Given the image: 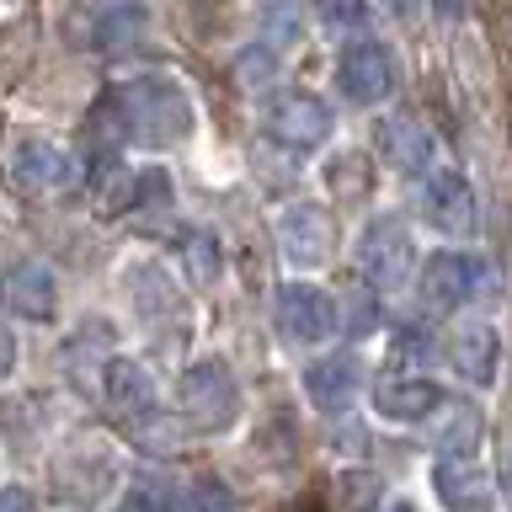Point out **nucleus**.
Segmentation results:
<instances>
[{"label": "nucleus", "instance_id": "1", "mask_svg": "<svg viewBox=\"0 0 512 512\" xmlns=\"http://www.w3.org/2000/svg\"><path fill=\"white\" fill-rule=\"evenodd\" d=\"M112 112L123 123V139L144 144V150H166V144L187 139L192 128V102L176 80H160V75H144V80H128L112 96Z\"/></svg>", "mask_w": 512, "mask_h": 512}, {"label": "nucleus", "instance_id": "2", "mask_svg": "<svg viewBox=\"0 0 512 512\" xmlns=\"http://www.w3.org/2000/svg\"><path fill=\"white\" fill-rule=\"evenodd\" d=\"M411 267H416V240L406 230V219H395V214L368 219V230L358 235V272L368 278V288L374 294H395L411 278Z\"/></svg>", "mask_w": 512, "mask_h": 512}, {"label": "nucleus", "instance_id": "3", "mask_svg": "<svg viewBox=\"0 0 512 512\" xmlns=\"http://www.w3.org/2000/svg\"><path fill=\"white\" fill-rule=\"evenodd\" d=\"M176 400H182V416L198 432H224L240 416V390H235V374L230 363L219 358H203L192 363L182 374V390H176Z\"/></svg>", "mask_w": 512, "mask_h": 512}, {"label": "nucleus", "instance_id": "4", "mask_svg": "<svg viewBox=\"0 0 512 512\" xmlns=\"http://www.w3.org/2000/svg\"><path fill=\"white\" fill-rule=\"evenodd\" d=\"M486 288V262L470 251H432L422 267V310L427 315H454Z\"/></svg>", "mask_w": 512, "mask_h": 512}, {"label": "nucleus", "instance_id": "5", "mask_svg": "<svg viewBox=\"0 0 512 512\" xmlns=\"http://www.w3.org/2000/svg\"><path fill=\"white\" fill-rule=\"evenodd\" d=\"M272 320H278V336L288 347H315L336 331V304L315 283H283L278 304H272Z\"/></svg>", "mask_w": 512, "mask_h": 512}, {"label": "nucleus", "instance_id": "6", "mask_svg": "<svg viewBox=\"0 0 512 512\" xmlns=\"http://www.w3.org/2000/svg\"><path fill=\"white\" fill-rule=\"evenodd\" d=\"M395 80H400V70H395V54L384 43L358 38V43L342 48V59H336V86H342V96L358 107L384 102V96L395 91Z\"/></svg>", "mask_w": 512, "mask_h": 512}, {"label": "nucleus", "instance_id": "7", "mask_svg": "<svg viewBox=\"0 0 512 512\" xmlns=\"http://www.w3.org/2000/svg\"><path fill=\"white\" fill-rule=\"evenodd\" d=\"M422 214L432 230L443 235H475L480 230V203H475V187L464 182L459 171H432L422 182Z\"/></svg>", "mask_w": 512, "mask_h": 512}, {"label": "nucleus", "instance_id": "8", "mask_svg": "<svg viewBox=\"0 0 512 512\" xmlns=\"http://www.w3.org/2000/svg\"><path fill=\"white\" fill-rule=\"evenodd\" d=\"M432 486L448 512H496V480L475 454H438Z\"/></svg>", "mask_w": 512, "mask_h": 512}, {"label": "nucleus", "instance_id": "9", "mask_svg": "<svg viewBox=\"0 0 512 512\" xmlns=\"http://www.w3.org/2000/svg\"><path fill=\"white\" fill-rule=\"evenodd\" d=\"M267 128L278 144H288V150H315V144H326V134H331V107L310 91H288L272 102Z\"/></svg>", "mask_w": 512, "mask_h": 512}, {"label": "nucleus", "instance_id": "10", "mask_svg": "<svg viewBox=\"0 0 512 512\" xmlns=\"http://www.w3.org/2000/svg\"><path fill=\"white\" fill-rule=\"evenodd\" d=\"M278 246L294 267L331 262V214L320 203H294L278 214Z\"/></svg>", "mask_w": 512, "mask_h": 512}, {"label": "nucleus", "instance_id": "11", "mask_svg": "<svg viewBox=\"0 0 512 512\" xmlns=\"http://www.w3.org/2000/svg\"><path fill=\"white\" fill-rule=\"evenodd\" d=\"M102 400L118 422L139 427L155 416V379L144 374V363H128V358H112L102 368Z\"/></svg>", "mask_w": 512, "mask_h": 512}, {"label": "nucleus", "instance_id": "12", "mask_svg": "<svg viewBox=\"0 0 512 512\" xmlns=\"http://www.w3.org/2000/svg\"><path fill=\"white\" fill-rule=\"evenodd\" d=\"M0 304L22 320H48L59 304V278L43 262H16L0 272Z\"/></svg>", "mask_w": 512, "mask_h": 512}, {"label": "nucleus", "instance_id": "13", "mask_svg": "<svg viewBox=\"0 0 512 512\" xmlns=\"http://www.w3.org/2000/svg\"><path fill=\"white\" fill-rule=\"evenodd\" d=\"M374 144L384 155V166L406 171V176H427L432 171V155H438V144H432V134L416 118H406V112H395V118H384L374 128Z\"/></svg>", "mask_w": 512, "mask_h": 512}, {"label": "nucleus", "instance_id": "14", "mask_svg": "<svg viewBox=\"0 0 512 512\" xmlns=\"http://www.w3.org/2000/svg\"><path fill=\"white\" fill-rule=\"evenodd\" d=\"M443 358L464 384H480V390H486V384H496V368H502V336L491 326H459L448 336Z\"/></svg>", "mask_w": 512, "mask_h": 512}, {"label": "nucleus", "instance_id": "15", "mask_svg": "<svg viewBox=\"0 0 512 512\" xmlns=\"http://www.w3.org/2000/svg\"><path fill=\"white\" fill-rule=\"evenodd\" d=\"M374 406L390 416V422H427L432 411L443 406V395H438V384L427 379V368L422 374H379L374 384Z\"/></svg>", "mask_w": 512, "mask_h": 512}, {"label": "nucleus", "instance_id": "16", "mask_svg": "<svg viewBox=\"0 0 512 512\" xmlns=\"http://www.w3.org/2000/svg\"><path fill=\"white\" fill-rule=\"evenodd\" d=\"M304 390H310L320 411H347L363 390V358L358 352H331V358L310 363L304 368Z\"/></svg>", "mask_w": 512, "mask_h": 512}, {"label": "nucleus", "instance_id": "17", "mask_svg": "<svg viewBox=\"0 0 512 512\" xmlns=\"http://www.w3.org/2000/svg\"><path fill=\"white\" fill-rule=\"evenodd\" d=\"M11 176H16V187H27V192H64L75 182V160L48 139H27V144H16V155H11Z\"/></svg>", "mask_w": 512, "mask_h": 512}, {"label": "nucleus", "instance_id": "18", "mask_svg": "<svg viewBox=\"0 0 512 512\" xmlns=\"http://www.w3.org/2000/svg\"><path fill=\"white\" fill-rule=\"evenodd\" d=\"M486 438V416L464 400H443L432 416V454H475Z\"/></svg>", "mask_w": 512, "mask_h": 512}, {"label": "nucleus", "instance_id": "19", "mask_svg": "<svg viewBox=\"0 0 512 512\" xmlns=\"http://www.w3.org/2000/svg\"><path fill=\"white\" fill-rule=\"evenodd\" d=\"M176 208V192H171V176L166 171H144L134 182V198H128L123 214L134 219V230H166V214Z\"/></svg>", "mask_w": 512, "mask_h": 512}, {"label": "nucleus", "instance_id": "20", "mask_svg": "<svg viewBox=\"0 0 512 512\" xmlns=\"http://www.w3.org/2000/svg\"><path fill=\"white\" fill-rule=\"evenodd\" d=\"M128 294H134L144 320H160V315L176 310V288H171V278L160 267H134L128 272Z\"/></svg>", "mask_w": 512, "mask_h": 512}, {"label": "nucleus", "instance_id": "21", "mask_svg": "<svg viewBox=\"0 0 512 512\" xmlns=\"http://www.w3.org/2000/svg\"><path fill=\"white\" fill-rule=\"evenodd\" d=\"M374 326H379V299L368 294V288H347L342 294V336L358 342V336H368Z\"/></svg>", "mask_w": 512, "mask_h": 512}, {"label": "nucleus", "instance_id": "22", "mask_svg": "<svg viewBox=\"0 0 512 512\" xmlns=\"http://www.w3.org/2000/svg\"><path fill=\"white\" fill-rule=\"evenodd\" d=\"M123 512H187V496L160 486V480H144V486L123 496Z\"/></svg>", "mask_w": 512, "mask_h": 512}, {"label": "nucleus", "instance_id": "23", "mask_svg": "<svg viewBox=\"0 0 512 512\" xmlns=\"http://www.w3.org/2000/svg\"><path fill=\"white\" fill-rule=\"evenodd\" d=\"M219 240L208 235V230H192L187 235V272H192V283H214L219 278Z\"/></svg>", "mask_w": 512, "mask_h": 512}, {"label": "nucleus", "instance_id": "24", "mask_svg": "<svg viewBox=\"0 0 512 512\" xmlns=\"http://www.w3.org/2000/svg\"><path fill=\"white\" fill-rule=\"evenodd\" d=\"M267 43H272V48L299 43V16H294V0H278V6L267 11Z\"/></svg>", "mask_w": 512, "mask_h": 512}, {"label": "nucleus", "instance_id": "25", "mask_svg": "<svg viewBox=\"0 0 512 512\" xmlns=\"http://www.w3.org/2000/svg\"><path fill=\"white\" fill-rule=\"evenodd\" d=\"M331 187L342 192V198H358V192H368V176H363V160L358 155H342L331 166Z\"/></svg>", "mask_w": 512, "mask_h": 512}, {"label": "nucleus", "instance_id": "26", "mask_svg": "<svg viewBox=\"0 0 512 512\" xmlns=\"http://www.w3.org/2000/svg\"><path fill=\"white\" fill-rule=\"evenodd\" d=\"M230 491L219 486V480H198V486L187 491V512H230Z\"/></svg>", "mask_w": 512, "mask_h": 512}, {"label": "nucleus", "instance_id": "27", "mask_svg": "<svg viewBox=\"0 0 512 512\" xmlns=\"http://www.w3.org/2000/svg\"><path fill=\"white\" fill-rule=\"evenodd\" d=\"M139 22H144V16L123 6L118 16H107V22H102V27H96V48H123L118 38H123V32H128V38H134V32H139Z\"/></svg>", "mask_w": 512, "mask_h": 512}, {"label": "nucleus", "instance_id": "28", "mask_svg": "<svg viewBox=\"0 0 512 512\" xmlns=\"http://www.w3.org/2000/svg\"><path fill=\"white\" fill-rule=\"evenodd\" d=\"M395 363L427 368V363H432V336H422V331H400V336H395Z\"/></svg>", "mask_w": 512, "mask_h": 512}, {"label": "nucleus", "instance_id": "29", "mask_svg": "<svg viewBox=\"0 0 512 512\" xmlns=\"http://www.w3.org/2000/svg\"><path fill=\"white\" fill-rule=\"evenodd\" d=\"M315 11H320V22L326 27H363V6L358 0H315Z\"/></svg>", "mask_w": 512, "mask_h": 512}, {"label": "nucleus", "instance_id": "30", "mask_svg": "<svg viewBox=\"0 0 512 512\" xmlns=\"http://www.w3.org/2000/svg\"><path fill=\"white\" fill-rule=\"evenodd\" d=\"M0 512H38V502H32V491L6 486V491H0Z\"/></svg>", "mask_w": 512, "mask_h": 512}, {"label": "nucleus", "instance_id": "31", "mask_svg": "<svg viewBox=\"0 0 512 512\" xmlns=\"http://www.w3.org/2000/svg\"><path fill=\"white\" fill-rule=\"evenodd\" d=\"M11 368H16V336H11L6 326H0V379H6Z\"/></svg>", "mask_w": 512, "mask_h": 512}, {"label": "nucleus", "instance_id": "32", "mask_svg": "<svg viewBox=\"0 0 512 512\" xmlns=\"http://www.w3.org/2000/svg\"><path fill=\"white\" fill-rule=\"evenodd\" d=\"M432 11H438V16H443V22H454V16L464 11V0H432Z\"/></svg>", "mask_w": 512, "mask_h": 512}, {"label": "nucleus", "instance_id": "33", "mask_svg": "<svg viewBox=\"0 0 512 512\" xmlns=\"http://www.w3.org/2000/svg\"><path fill=\"white\" fill-rule=\"evenodd\" d=\"M374 512H416V507H411V502H400V496H395V502H379Z\"/></svg>", "mask_w": 512, "mask_h": 512}, {"label": "nucleus", "instance_id": "34", "mask_svg": "<svg viewBox=\"0 0 512 512\" xmlns=\"http://www.w3.org/2000/svg\"><path fill=\"white\" fill-rule=\"evenodd\" d=\"M507 38H512V16H507Z\"/></svg>", "mask_w": 512, "mask_h": 512}]
</instances>
